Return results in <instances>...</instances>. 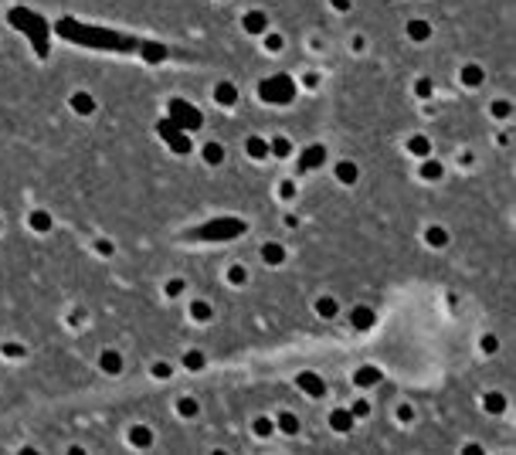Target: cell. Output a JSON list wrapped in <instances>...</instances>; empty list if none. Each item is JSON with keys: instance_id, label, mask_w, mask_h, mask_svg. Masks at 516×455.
I'll use <instances>...</instances> for the list:
<instances>
[{"instance_id": "d6986e66", "label": "cell", "mask_w": 516, "mask_h": 455, "mask_svg": "<svg viewBox=\"0 0 516 455\" xmlns=\"http://www.w3.org/2000/svg\"><path fill=\"white\" fill-rule=\"evenodd\" d=\"M180 414H187V418H191V414H197V404H194L191 398H183V401H180Z\"/></svg>"}, {"instance_id": "484cf974", "label": "cell", "mask_w": 516, "mask_h": 455, "mask_svg": "<svg viewBox=\"0 0 516 455\" xmlns=\"http://www.w3.org/2000/svg\"><path fill=\"white\" fill-rule=\"evenodd\" d=\"M411 149H415L418 157H425V153H428V143H425V139H411Z\"/></svg>"}, {"instance_id": "9c48e42d", "label": "cell", "mask_w": 516, "mask_h": 455, "mask_svg": "<svg viewBox=\"0 0 516 455\" xmlns=\"http://www.w3.org/2000/svg\"><path fill=\"white\" fill-rule=\"evenodd\" d=\"M129 442H133V445H150V442H153V435L146 432V428H133V432H129Z\"/></svg>"}, {"instance_id": "9a60e30c", "label": "cell", "mask_w": 516, "mask_h": 455, "mask_svg": "<svg viewBox=\"0 0 516 455\" xmlns=\"http://www.w3.org/2000/svg\"><path fill=\"white\" fill-rule=\"evenodd\" d=\"M316 163H323V149H319V146L309 149V157L303 160V167H316Z\"/></svg>"}, {"instance_id": "f1b7e54d", "label": "cell", "mask_w": 516, "mask_h": 455, "mask_svg": "<svg viewBox=\"0 0 516 455\" xmlns=\"http://www.w3.org/2000/svg\"><path fill=\"white\" fill-rule=\"evenodd\" d=\"M153 374H157V377H167V374H170V364H157V367H153Z\"/></svg>"}, {"instance_id": "8fae6325", "label": "cell", "mask_w": 516, "mask_h": 455, "mask_svg": "<svg viewBox=\"0 0 516 455\" xmlns=\"http://www.w3.org/2000/svg\"><path fill=\"white\" fill-rule=\"evenodd\" d=\"M279 428H282L285 435H296V428H299V425H296V418H292V414H279Z\"/></svg>"}, {"instance_id": "4fadbf2b", "label": "cell", "mask_w": 516, "mask_h": 455, "mask_svg": "<svg viewBox=\"0 0 516 455\" xmlns=\"http://www.w3.org/2000/svg\"><path fill=\"white\" fill-rule=\"evenodd\" d=\"M191 316H194V319H201V323H204V319H211V309H207V302H194V306H191Z\"/></svg>"}, {"instance_id": "7a4b0ae2", "label": "cell", "mask_w": 516, "mask_h": 455, "mask_svg": "<svg viewBox=\"0 0 516 455\" xmlns=\"http://www.w3.org/2000/svg\"><path fill=\"white\" fill-rule=\"evenodd\" d=\"M299 387H303L309 398H323V394H326L323 381H319V377H316L313 370H303V374H299Z\"/></svg>"}, {"instance_id": "83f0119b", "label": "cell", "mask_w": 516, "mask_h": 455, "mask_svg": "<svg viewBox=\"0 0 516 455\" xmlns=\"http://www.w3.org/2000/svg\"><path fill=\"white\" fill-rule=\"evenodd\" d=\"M180 289H183V282H180V279H173V282H170V285H167V292H170V296H177V292H180Z\"/></svg>"}, {"instance_id": "e0dca14e", "label": "cell", "mask_w": 516, "mask_h": 455, "mask_svg": "<svg viewBox=\"0 0 516 455\" xmlns=\"http://www.w3.org/2000/svg\"><path fill=\"white\" fill-rule=\"evenodd\" d=\"M248 153L262 160V157H265V143H262V139H248Z\"/></svg>"}, {"instance_id": "2e32d148", "label": "cell", "mask_w": 516, "mask_h": 455, "mask_svg": "<svg viewBox=\"0 0 516 455\" xmlns=\"http://www.w3.org/2000/svg\"><path fill=\"white\" fill-rule=\"evenodd\" d=\"M262 92H265V95H272V92H275V85L269 82V85H265ZM279 92H282V102H285V99H289V85H285V79H279Z\"/></svg>"}, {"instance_id": "7c38bea8", "label": "cell", "mask_w": 516, "mask_h": 455, "mask_svg": "<svg viewBox=\"0 0 516 455\" xmlns=\"http://www.w3.org/2000/svg\"><path fill=\"white\" fill-rule=\"evenodd\" d=\"M445 241H449V235L441 228H428V245H445Z\"/></svg>"}, {"instance_id": "ac0fdd59", "label": "cell", "mask_w": 516, "mask_h": 455, "mask_svg": "<svg viewBox=\"0 0 516 455\" xmlns=\"http://www.w3.org/2000/svg\"><path fill=\"white\" fill-rule=\"evenodd\" d=\"M183 364L191 367V370H197V367H204V353H187V357H183Z\"/></svg>"}, {"instance_id": "d4e9b609", "label": "cell", "mask_w": 516, "mask_h": 455, "mask_svg": "<svg viewBox=\"0 0 516 455\" xmlns=\"http://www.w3.org/2000/svg\"><path fill=\"white\" fill-rule=\"evenodd\" d=\"M272 153L285 157V153H289V143H285V139H275V143H272Z\"/></svg>"}, {"instance_id": "4316f807", "label": "cell", "mask_w": 516, "mask_h": 455, "mask_svg": "<svg viewBox=\"0 0 516 455\" xmlns=\"http://www.w3.org/2000/svg\"><path fill=\"white\" fill-rule=\"evenodd\" d=\"M425 177H441V167H438V163H428V167H425Z\"/></svg>"}, {"instance_id": "44dd1931", "label": "cell", "mask_w": 516, "mask_h": 455, "mask_svg": "<svg viewBox=\"0 0 516 455\" xmlns=\"http://www.w3.org/2000/svg\"><path fill=\"white\" fill-rule=\"evenodd\" d=\"M228 279H231V282H245V269H241V265H235V269H231V272H228Z\"/></svg>"}, {"instance_id": "52a82bcc", "label": "cell", "mask_w": 516, "mask_h": 455, "mask_svg": "<svg viewBox=\"0 0 516 455\" xmlns=\"http://www.w3.org/2000/svg\"><path fill=\"white\" fill-rule=\"evenodd\" d=\"M262 258H265L269 265H279L282 258H285V251H282L279 245H265V248H262Z\"/></svg>"}, {"instance_id": "6da1fadb", "label": "cell", "mask_w": 516, "mask_h": 455, "mask_svg": "<svg viewBox=\"0 0 516 455\" xmlns=\"http://www.w3.org/2000/svg\"><path fill=\"white\" fill-rule=\"evenodd\" d=\"M245 221H238V217H221V221H211V224L197 228L191 231L194 238H238V235H245Z\"/></svg>"}, {"instance_id": "8992f818", "label": "cell", "mask_w": 516, "mask_h": 455, "mask_svg": "<svg viewBox=\"0 0 516 455\" xmlns=\"http://www.w3.org/2000/svg\"><path fill=\"white\" fill-rule=\"evenodd\" d=\"M353 326H360V330H367V326H374V313L371 309H353Z\"/></svg>"}, {"instance_id": "5bb4252c", "label": "cell", "mask_w": 516, "mask_h": 455, "mask_svg": "<svg viewBox=\"0 0 516 455\" xmlns=\"http://www.w3.org/2000/svg\"><path fill=\"white\" fill-rule=\"evenodd\" d=\"M316 309H319V316H333V313H337V302H333V299H319Z\"/></svg>"}, {"instance_id": "5b68a950", "label": "cell", "mask_w": 516, "mask_h": 455, "mask_svg": "<svg viewBox=\"0 0 516 455\" xmlns=\"http://www.w3.org/2000/svg\"><path fill=\"white\" fill-rule=\"evenodd\" d=\"M353 381H357L360 387H371V384H377V381H381V374H377L374 367H363V370H357V377H353Z\"/></svg>"}, {"instance_id": "603a6c76", "label": "cell", "mask_w": 516, "mask_h": 455, "mask_svg": "<svg viewBox=\"0 0 516 455\" xmlns=\"http://www.w3.org/2000/svg\"><path fill=\"white\" fill-rule=\"evenodd\" d=\"M486 408H489V411H503V398H499V394H489Z\"/></svg>"}, {"instance_id": "3957f363", "label": "cell", "mask_w": 516, "mask_h": 455, "mask_svg": "<svg viewBox=\"0 0 516 455\" xmlns=\"http://www.w3.org/2000/svg\"><path fill=\"white\" fill-rule=\"evenodd\" d=\"M102 370H105V374H119V370H123V357L105 350L102 353Z\"/></svg>"}, {"instance_id": "277c9868", "label": "cell", "mask_w": 516, "mask_h": 455, "mask_svg": "<svg viewBox=\"0 0 516 455\" xmlns=\"http://www.w3.org/2000/svg\"><path fill=\"white\" fill-rule=\"evenodd\" d=\"M329 425H333L337 432H347L350 425H353V414H350V411H333V418H329Z\"/></svg>"}, {"instance_id": "cb8c5ba5", "label": "cell", "mask_w": 516, "mask_h": 455, "mask_svg": "<svg viewBox=\"0 0 516 455\" xmlns=\"http://www.w3.org/2000/svg\"><path fill=\"white\" fill-rule=\"evenodd\" d=\"M204 153H207V160H211V163H217V160L225 157V153H221V146H214V143H211L207 149H204Z\"/></svg>"}, {"instance_id": "ba28073f", "label": "cell", "mask_w": 516, "mask_h": 455, "mask_svg": "<svg viewBox=\"0 0 516 455\" xmlns=\"http://www.w3.org/2000/svg\"><path fill=\"white\" fill-rule=\"evenodd\" d=\"M337 177H340L343 183H353V180H357V167H353V163H340Z\"/></svg>"}, {"instance_id": "7402d4cb", "label": "cell", "mask_w": 516, "mask_h": 455, "mask_svg": "<svg viewBox=\"0 0 516 455\" xmlns=\"http://www.w3.org/2000/svg\"><path fill=\"white\" fill-rule=\"evenodd\" d=\"M255 432H258V435H269V432H272V421H269V418H258V421H255Z\"/></svg>"}, {"instance_id": "30bf717a", "label": "cell", "mask_w": 516, "mask_h": 455, "mask_svg": "<svg viewBox=\"0 0 516 455\" xmlns=\"http://www.w3.org/2000/svg\"><path fill=\"white\" fill-rule=\"evenodd\" d=\"M48 224H51V217H48L45 211H34V214H31V228H38V231H48Z\"/></svg>"}, {"instance_id": "ffe728a7", "label": "cell", "mask_w": 516, "mask_h": 455, "mask_svg": "<svg viewBox=\"0 0 516 455\" xmlns=\"http://www.w3.org/2000/svg\"><path fill=\"white\" fill-rule=\"evenodd\" d=\"M367 411H371V404H367V401H357V404L350 408V414H353V418H357V414H360V418H363Z\"/></svg>"}]
</instances>
